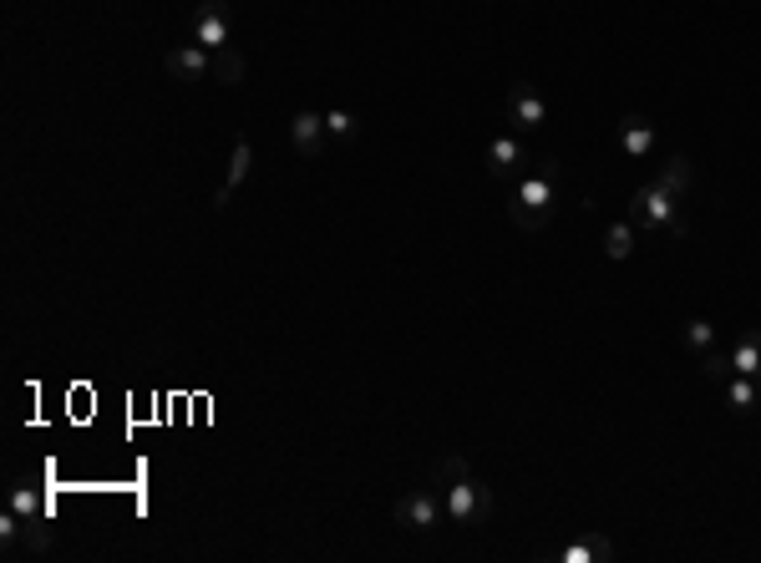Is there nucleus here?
Here are the masks:
<instances>
[{
  "mask_svg": "<svg viewBox=\"0 0 761 563\" xmlns=\"http://www.w3.org/2000/svg\"><path fill=\"white\" fill-rule=\"evenodd\" d=\"M554 208H559V172H554V163H529V168L513 178V193H508V219H513L518 229L538 234V229H548Z\"/></svg>",
  "mask_w": 761,
  "mask_h": 563,
  "instance_id": "f257e3e1",
  "label": "nucleus"
},
{
  "mask_svg": "<svg viewBox=\"0 0 761 563\" xmlns=\"http://www.w3.org/2000/svg\"><path fill=\"white\" fill-rule=\"evenodd\" d=\"M630 223H635L639 234H650V239H685L681 199H675L670 188H660L655 178L635 188V199H630Z\"/></svg>",
  "mask_w": 761,
  "mask_h": 563,
  "instance_id": "f03ea898",
  "label": "nucleus"
},
{
  "mask_svg": "<svg viewBox=\"0 0 761 563\" xmlns=\"http://www.w3.org/2000/svg\"><path fill=\"white\" fill-rule=\"evenodd\" d=\"M442 502H447V523H457V528H478V523H487V513H493V487L478 483L472 472H462L457 483H447Z\"/></svg>",
  "mask_w": 761,
  "mask_h": 563,
  "instance_id": "7ed1b4c3",
  "label": "nucleus"
},
{
  "mask_svg": "<svg viewBox=\"0 0 761 563\" xmlns=\"http://www.w3.org/2000/svg\"><path fill=\"white\" fill-rule=\"evenodd\" d=\"M396 523L411 533H432L436 523H447V502H442V492H436L432 483L411 487L406 498H396Z\"/></svg>",
  "mask_w": 761,
  "mask_h": 563,
  "instance_id": "20e7f679",
  "label": "nucleus"
},
{
  "mask_svg": "<svg viewBox=\"0 0 761 563\" xmlns=\"http://www.w3.org/2000/svg\"><path fill=\"white\" fill-rule=\"evenodd\" d=\"M503 112H508V123H513L518 132H538V127L548 123V97L538 92V87H529V81H518V87H508V97H503Z\"/></svg>",
  "mask_w": 761,
  "mask_h": 563,
  "instance_id": "39448f33",
  "label": "nucleus"
},
{
  "mask_svg": "<svg viewBox=\"0 0 761 563\" xmlns=\"http://www.w3.org/2000/svg\"><path fill=\"white\" fill-rule=\"evenodd\" d=\"M193 41L208 47V51L233 47V21H229V11H224L218 0H203L199 11H193Z\"/></svg>",
  "mask_w": 761,
  "mask_h": 563,
  "instance_id": "423d86ee",
  "label": "nucleus"
},
{
  "mask_svg": "<svg viewBox=\"0 0 761 563\" xmlns=\"http://www.w3.org/2000/svg\"><path fill=\"white\" fill-rule=\"evenodd\" d=\"M529 163H533V157H529V148L518 142V132L487 142V172H493V178H503V183H513V178L529 168Z\"/></svg>",
  "mask_w": 761,
  "mask_h": 563,
  "instance_id": "0eeeda50",
  "label": "nucleus"
},
{
  "mask_svg": "<svg viewBox=\"0 0 761 563\" xmlns=\"http://www.w3.org/2000/svg\"><path fill=\"white\" fill-rule=\"evenodd\" d=\"M163 66H168V77H178V81H203V77H214V51L199 47V41H188V47H173L168 56H163Z\"/></svg>",
  "mask_w": 761,
  "mask_h": 563,
  "instance_id": "6e6552de",
  "label": "nucleus"
},
{
  "mask_svg": "<svg viewBox=\"0 0 761 563\" xmlns=\"http://www.w3.org/2000/svg\"><path fill=\"white\" fill-rule=\"evenodd\" d=\"M655 142H660V132H655V123L650 117H639V112H624L620 117V153L624 157H645L655 153Z\"/></svg>",
  "mask_w": 761,
  "mask_h": 563,
  "instance_id": "1a4fd4ad",
  "label": "nucleus"
},
{
  "mask_svg": "<svg viewBox=\"0 0 761 563\" xmlns=\"http://www.w3.org/2000/svg\"><path fill=\"white\" fill-rule=\"evenodd\" d=\"M326 117H315V112H295L290 117V142H295V153L305 157V163H315V157L326 153Z\"/></svg>",
  "mask_w": 761,
  "mask_h": 563,
  "instance_id": "9d476101",
  "label": "nucleus"
},
{
  "mask_svg": "<svg viewBox=\"0 0 761 563\" xmlns=\"http://www.w3.org/2000/svg\"><path fill=\"white\" fill-rule=\"evenodd\" d=\"M544 559H559V563H609V559H614V543H609V538H574V543H554Z\"/></svg>",
  "mask_w": 761,
  "mask_h": 563,
  "instance_id": "9b49d317",
  "label": "nucleus"
},
{
  "mask_svg": "<svg viewBox=\"0 0 761 563\" xmlns=\"http://www.w3.org/2000/svg\"><path fill=\"white\" fill-rule=\"evenodd\" d=\"M721 396L736 417H751V411H761V375H731V381H721Z\"/></svg>",
  "mask_w": 761,
  "mask_h": 563,
  "instance_id": "f8f14e48",
  "label": "nucleus"
},
{
  "mask_svg": "<svg viewBox=\"0 0 761 563\" xmlns=\"http://www.w3.org/2000/svg\"><path fill=\"white\" fill-rule=\"evenodd\" d=\"M249 163H254V142L249 138H233V153H229V178H224V188H218L214 193V204L224 208L233 199V193H239V183H244L249 178Z\"/></svg>",
  "mask_w": 761,
  "mask_h": 563,
  "instance_id": "ddd939ff",
  "label": "nucleus"
},
{
  "mask_svg": "<svg viewBox=\"0 0 761 563\" xmlns=\"http://www.w3.org/2000/svg\"><path fill=\"white\" fill-rule=\"evenodd\" d=\"M731 375H761V330H741L736 345L726 350Z\"/></svg>",
  "mask_w": 761,
  "mask_h": 563,
  "instance_id": "4468645a",
  "label": "nucleus"
},
{
  "mask_svg": "<svg viewBox=\"0 0 761 563\" xmlns=\"http://www.w3.org/2000/svg\"><path fill=\"white\" fill-rule=\"evenodd\" d=\"M0 548H5L11 559H16V553H47V548H51L47 517H31V523L21 517V523H16V538H11V543H0Z\"/></svg>",
  "mask_w": 761,
  "mask_h": 563,
  "instance_id": "2eb2a0df",
  "label": "nucleus"
},
{
  "mask_svg": "<svg viewBox=\"0 0 761 563\" xmlns=\"http://www.w3.org/2000/svg\"><path fill=\"white\" fill-rule=\"evenodd\" d=\"M5 508H11L16 517H26V523H31V517H47V502H41V492H36L31 483L11 487V492H5Z\"/></svg>",
  "mask_w": 761,
  "mask_h": 563,
  "instance_id": "dca6fc26",
  "label": "nucleus"
},
{
  "mask_svg": "<svg viewBox=\"0 0 761 563\" xmlns=\"http://www.w3.org/2000/svg\"><path fill=\"white\" fill-rule=\"evenodd\" d=\"M635 244H639V229L630 219H620V223H609V234H605V254L620 265V259H630L635 254Z\"/></svg>",
  "mask_w": 761,
  "mask_h": 563,
  "instance_id": "f3484780",
  "label": "nucleus"
},
{
  "mask_svg": "<svg viewBox=\"0 0 761 563\" xmlns=\"http://www.w3.org/2000/svg\"><path fill=\"white\" fill-rule=\"evenodd\" d=\"M244 51L239 47H224V51H214V81L218 87H239V81H244Z\"/></svg>",
  "mask_w": 761,
  "mask_h": 563,
  "instance_id": "a211bd4d",
  "label": "nucleus"
},
{
  "mask_svg": "<svg viewBox=\"0 0 761 563\" xmlns=\"http://www.w3.org/2000/svg\"><path fill=\"white\" fill-rule=\"evenodd\" d=\"M681 345H685V350H690V356H711V350H715V325H711V320H700V315H696V320H685V330H681Z\"/></svg>",
  "mask_w": 761,
  "mask_h": 563,
  "instance_id": "6ab92c4d",
  "label": "nucleus"
},
{
  "mask_svg": "<svg viewBox=\"0 0 761 563\" xmlns=\"http://www.w3.org/2000/svg\"><path fill=\"white\" fill-rule=\"evenodd\" d=\"M690 178H696V172H690V157H670L665 168H660V178H655V183H660V188H670L675 199H685V188H690Z\"/></svg>",
  "mask_w": 761,
  "mask_h": 563,
  "instance_id": "aec40b11",
  "label": "nucleus"
},
{
  "mask_svg": "<svg viewBox=\"0 0 761 563\" xmlns=\"http://www.w3.org/2000/svg\"><path fill=\"white\" fill-rule=\"evenodd\" d=\"M462 472H467V462H462V457H457V452H452V457H442V462H436V468H432V477H427V483H432L436 492H447V483H457V477H462Z\"/></svg>",
  "mask_w": 761,
  "mask_h": 563,
  "instance_id": "412c9836",
  "label": "nucleus"
},
{
  "mask_svg": "<svg viewBox=\"0 0 761 563\" xmlns=\"http://www.w3.org/2000/svg\"><path fill=\"white\" fill-rule=\"evenodd\" d=\"M326 132H330V138H335V142H356L360 123H356V117H351V112H341V107H335V112H326Z\"/></svg>",
  "mask_w": 761,
  "mask_h": 563,
  "instance_id": "4be33fe9",
  "label": "nucleus"
},
{
  "mask_svg": "<svg viewBox=\"0 0 761 563\" xmlns=\"http://www.w3.org/2000/svg\"><path fill=\"white\" fill-rule=\"evenodd\" d=\"M700 375H706V381H715V386H721V381H731L726 350H711V356H700Z\"/></svg>",
  "mask_w": 761,
  "mask_h": 563,
  "instance_id": "5701e85b",
  "label": "nucleus"
}]
</instances>
